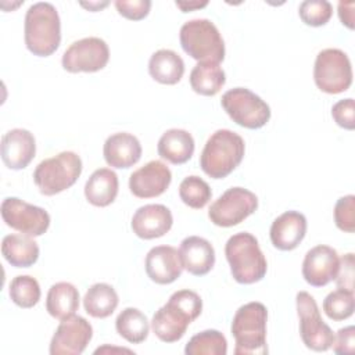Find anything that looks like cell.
I'll list each match as a JSON object with an SVG mask.
<instances>
[{
    "mask_svg": "<svg viewBox=\"0 0 355 355\" xmlns=\"http://www.w3.org/2000/svg\"><path fill=\"white\" fill-rule=\"evenodd\" d=\"M202 311V300L193 290L175 291L168 302L161 306L153 316L151 329L164 343L179 341L187 326L196 320Z\"/></svg>",
    "mask_w": 355,
    "mask_h": 355,
    "instance_id": "6da1fadb",
    "label": "cell"
},
{
    "mask_svg": "<svg viewBox=\"0 0 355 355\" xmlns=\"http://www.w3.org/2000/svg\"><path fill=\"white\" fill-rule=\"evenodd\" d=\"M26 49L37 57L51 55L61 42V21L57 8L47 1L32 4L25 14Z\"/></svg>",
    "mask_w": 355,
    "mask_h": 355,
    "instance_id": "7a4b0ae2",
    "label": "cell"
},
{
    "mask_svg": "<svg viewBox=\"0 0 355 355\" xmlns=\"http://www.w3.org/2000/svg\"><path fill=\"white\" fill-rule=\"evenodd\" d=\"M245 144L243 137L229 129L215 130L200 155V166L212 179H223L243 161Z\"/></svg>",
    "mask_w": 355,
    "mask_h": 355,
    "instance_id": "3957f363",
    "label": "cell"
},
{
    "mask_svg": "<svg viewBox=\"0 0 355 355\" xmlns=\"http://www.w3.org/2000/svg\"><path fill=\"white\" fill-rule=\"evenodd\" d=\"M225 255L237 283L252 284L265 277L268 262L258 240L251 233L240 232L230 236L225 245Z\"/></svg>",
    "mask_w": 355,
    "mask_h": 355,
    "instance_id": "277c9868",
    "label": "cell"
},
{
    "mask_svg": "<svg viewBox=\"0 0 355 355\" xmlns=\"http://www.w3.org/2000/svg\"><path fill=\"white\" fill-rule=\"evenodd\" d=\"M268 311L262 302L252 301L241 305L232 320L236 355H263L266 345Z\"/></svg>",
    "mask_w": 355,
    "mask_h": 355,
    "instance_id": "5b68a950",
    "label": "cell"
},
{
    "mask_svg": "<svg viewBox=\"0 0 355 355\" xmlns=\"http://www.w3.org/2000/svg\"><path fill=\"white\" fill-rule=\"evenodd\" d=\"M180 46L198 62H216L225 58V42L214 22L196 18L184 22L179 32Z\"/></svg>",
    "mask_w": 355,
    "mask_h": 355,
    "instance_id": "8992f818",
    "label": "cell"
},
{
    "mask_svg": "<svg viewBox=\"0 0 355 355\" xmlns=\"http://www.w3.org/2000/svg\"><path fill=\"white\" fill-rule=\"evenodd\" d=\"M80 173V157L73 151H62L37 164L33 182L43 196H55L73 186Z\"/></svg>",
    "mask_w": 355,
    "mask_h": 355,
    "instance_id": "52a82bcc",
    "label": "cell"
},
{
    "mask_svg": "<svg viewBox=\"0 0 355 355\" xmlns=\"http://www.w3.org/2000/svg\"><path fill=\"white\" fill-rule=\"evenodd\" d=\"M222 108L233 122L245 129H259L270 119L269 105L247 87H234L223 93Z\"/></svg>",
    "mask_w": 355,
    "mask_h": 355,
    "instance_id": "ba28073f",
    "label": "cell"
},
{
    "mask_svg": "<svg viewBox=\"0 0 355 355\" xmlns=\"http://www.w3.org/2000/svg\"><path fill=\"white\" fill-rule=\"evenodd\" d=\"M313 80L319 90L338 94L352 83V67L348 55L340 49H324L318 53L313 65Z\"/></svg>",
    "mask_w": 355,
    "mask_h": 355,
    "instance_id": "9c48e42d",
    "label": "cell"
},
{
    "mask_svg": "<svg viewBox=\"0 0 355 355\" xmlns=\"http://www.w3.org/2000/svg\"><path fill=\"white\" fill-rule=\"evenodd\" d=\"M295 304L300 318V334L305 347L316 352L330 349L334 333L322 319L315 298L306 291H300L297 293Z\"/></svg>",
    "mask_w": 355,
    "mask_h": 355,
    "instance_id": "30bf717a",
    "label": "cell"
},
{
    "mask_svg": "<svg viewBox=\"0 0 355 355\" xmlns=\"http://www.w3.org/2000/svg\"><path fill=\"white\" fill-rule=\"evenodd\" d=\"M258 208V197L244 187H230L208 209L209 220L220 227L241 223Z\"/></svg>",
    "mask_w": 355,
    "mask_h": 355,
    "instance_id": "8fae6325",
    "label": "cell"
},
{
    "mask_svg": "<svg viewBox=\"0 0 355 355\" xmlns=\"http://www.w3.org/2000/svg\"><path fill=\"white\" fill-rule=\"evenodd\" d=\"M0 214L8 227L31 237L44 234L50 226V215L44 208L18 197H6L1 202Z\"/></svg>",
    "mask_w": 355,
    "mask_h": 355,
    "instance_id": "7c38bea8",
    "label": "cell"
},
{
    "mask_svg": "<svg viewBox=\"0 0 355 355\" xmlns=\"http://www.w3.org/2000/svg\"><path fill=\"white\" fill-rule=\"evenodd\" d=\"M110 60L108 44L96 36L79 39L69 44L62 54V68L71 73L97 72Z\"/></svg>",
    "mask_w": 355,
    "mask_h": 355,
    "instance_id": "4fadbf2b",
    "label": "cell"
},
{
    "mask_svg": "<svg viewBox=\"0 0 355 355\" xmlns=\"http://www.w3.org/2000/svg\"><path fill=\"white\" fill-rule=\"evenodd\" d=\"M93 337L92 324L82 316L72 315L58 324L51 341V355H80Z\"/></svg>",
    "mask_w": 355,
    "mask_h": 355,
    "instance_id": "5bb4252c",
    "label": "cell"
},
{
    "mask_svg": "<svg viewBox=\"0 0 355 355\" xmlns=\"http://www.w3.org/2000/svg\"><path fill=\"white\" fill-rule=\"evenodd\" d=\"M171 182L172 173L166 164L153 159L130 175L129 189L137 198H153L165 193Z\"/></svg>",
    "mask_w": 355,
    "mask_h": 355,
    "instance_id": "9a60e30c",
    "label": "cell"
},
{
    "mask_svg": "<svg viewBox=\"0 0 355 355\" xmlns=\"http://www.w3.org/2000/svg\"><path fill=\"white\" fill-rule=\"evenodd\" d=\"M337 251L324 244L312 247L302 262V276L305 282L313 287H323L334 280L338 270Z\"/></svg>",
    "mask_w": 355,
    "mask_h": 355,
    "instance_id": "2e32d148",
    "label": "cell"
},
{
    "mask_svg": "<svg viewBox=\"0 0 355 355\" xmlns=\"http://www.w3.org/2000/svg\"><path fill=\"white\" fill-rule=\"evenodd\" d=\"M0 154L7 168L14 171L26 168L36 154V141L33 135L22 128L8 130L1 137Z\"/></svg>",
    "mask_w": 355,
    "mask_h": 355,
    "instance_id": "e0dca14e",
    "label": "cell"
},
{
    "mask_svg": "<svg viewBox=\"0 0 355 355\" xmlns=\"http://www.w3.org/2000/svg\"><path fill=\"white\" fill-rule=\"evenodd\" d=\"M173 223L172 212L162 204H147L133 214L132 230L143 240H153L165 236Z\"/></svg>",
    "mask_w": 355,
    "mask_h": 355,
    "instance_id": "ac0fdd59",
    "label": "cell"
},
{
    "mask_svg": "<svg viewBox=\"0 0 355 355\" xmlns=\"http://www.w3.org/2000/svg\"><path fill=\"white\" fill-rule=\"evenodd\" d=\"M147 276L157 284H171L180 277L183 263L179 251L172 245L153 247L144 261Z\"/></svg>",
    "mask_w": 355,
    "mask_h": 355,
    "instance_id": "d6986e66",
    "label": "cell"
},
{
    "mask_svg": "<svg viewBox=\"0 0 355 355\" xmlns=\"http://www.w3.org/2000/svg\"><path fill=\"white\" fill-rule=\"evenodd\" d=\"M306 233V218L298 211H286L270 226V241L280 251H291L298 247Z\"/></svg>",
    "mask_w": 355,
    "mask_h": 355,
    "instance_id": "ffe728a7",
    "label": "cell"
},
{
    "mask_svg": "<svg viewBox=\"0 0 355 355\" xmlns=\"http://www.w3.org/2000/svg\"><path fill=\"white\" fill-rule=\"evenodd\" d=\"M103 155L110 166L128 169L139 162L141 157V144L132 133L118 132L107 137L103 147Z\"/></svg>",
    "mask_w": 355,
    "mask_h": 355,
    "instance_id": "44dd1931",
    "label": "cell"
},
{
    "mask_svg": "<svg viewBox=\"0 0 355 355\" xmlns=\"http://www.w3.org/2000/svg\"><path fill=\"white\" fill-rule=\"evenodd\" d=\"M179 254L183 269L194 276L207 275L215 265V250L212 244L200 236H189L183 239Z\"/></svg>",
    "mask_w": 355,
    "mask_h": 355,
    "instance_id": "7402d4cb",
    "label": "cell"
},
{
    "mask_svg": "<svg viewBox=\"0 0 355 355\" xmlns=\"http://www.w3.org/2000/svg\"><path fill=\"white\" fill-rule=\"evenodd\" d=\"M194 139L184 129H168L158 140V155L173 165L187 162L194 153Z\"/></svg>",
    "mask_w": 355,
    "mask_h": 355,
    "instance_id": "603a6c76",
    "label": "cell"
},
{
    "mask_svg": "<svg viewBox=\"0 0 355 355\" xmlns=\"http://www.w3.org/2000/svg\"><path fill=\"white\" fill-rule=\"evenodd\" d=\"M118 189L116 173L110 168H98L85 184V197L94 207H107L116 198Z\"/></svg>",
    "mask_w": 355,
    "mask_h": 355,
    "instance_id": "cb8c5ba5",
    "label": "cell"
},
{
    "mask_svg": "<svg viewBox=\"0 0 355 355\" xmlns=\"http://www.w3.org/2000/svg\"><path fill=\"white\" fill-rule=\"evenodd\" d=\"M150 76L162 85H176L184 73L183 58L173 50L159 49L148 61Z\"/></svg>",
    "mask_w": 355,
    "mask_h": 355,
    "instance_id": "d4e9b609",
    "label": "cell"
},
{
    "mask_svg": "<svg viewBox=\"0 0 355 355\" xmlns=\"http://www.w3.org/2000/svg\"><path fill=\"white\" fill-rule=\"evenodd\" d=\"M37 243L26 234H7L1 241L4 259L15 268H29L39 258Z\"/></svg>",
    "mask_w": 355,
    "mask_h": 355,
    "instance_id": "484cf974",
    "label": "cell"
},
{
    "mask_svg": "<svg viewBox=\"0 0 355 355\" xmlns=\"http://www.w3.org/2000/svg\"><path fill=\"white\" fill-rule=\"evenodd\" d=\"M79 308V291L68 282H58L49 288L46 297V311L50 316L58 320H64Z\"/></svg>",
    "mask_w": 355,
    "mask_h": 355,
    "instance_id": "4316f807",
    "label": "cell"
},
{
    "mask_svg": "<svg viewBox=\"0 0 355 355\" xmlns=\"http://www.w3.org/2000/svg\"><path fill=\"white\" fill-rule=\"evenodd\" d=\"M119 302L115 288L108 283H94L83 297L86 313L97 319H105L114 313Z\"/></svg>",
    "mask_w": 355,
    "mask_h": 355,
    "instance_id": "83f0119b",
    "label": "cell"
},
{
    "mask_svg": "<svg viewBox=\"0 0 355 355\" xmlns=\"http://www.w3.org/2000/svg\"><path fill=\"white\" fill-rule=\"evenodd\" d=\"M225 82V71L216 62H197L190 72V86L201 96H215Z\"/></svg>",
    "mask_w": 355,
    "mask_h": 355,
    "instance_id": "f1b7e54d",
    "label": "cell"
},
{
    "mask_svg": "<svg viewBox=\"0 0 355 355\" xmlns=\"http://www.w3.org/2000/svg\"><path fill=\"white\" fill-rule=\"evenodd\" d=\"M115 329L118 334L132 344L143 343L150 331L147 316L137 308L129 306L119 312L115 319Z\"/></svg>",
    "mask_w": 355,
    "mask_h": 355,
    "instance_id": "f546056e",
    "label": "cell"
},
{
    "mask_svg": "<svg viewBox=\"0 0 355 355\" xmlns=\"http://www.w3.org/2000/svg\"><path fill=\"white\" fill-rule=\"evenodd\" d=\"M186 355H226V337L214 329L204 330L193 336L184 347Z\"/></svg>",
    "mask_w": 355,
    "mask_h": 355,
    "instance_id": "4dcf8cb0",
    "label": "cell"
},
{
    "mask_svg": "<svg viewBox=\"0 0 355 355\" xmlns=\"http://www.w3.org/2000/svg\"><path fill=\"white\" fill-rule=\"evenodd\" d=\"M8 294L11 301L19 308L35 306L42 295L39 282L29 275L15 276L8 287Z\"/></svg>",
    "mask_w": 355,
    "mask_h": 355,
    "instance_id": "1f68e13d",
    "label": "cell"
},
{
    "mask_svg": "<svg viewBox=\"0 0 355 355\" xmlns=\"http://www.w3.org/2000/svg\"><path fill=\"white\" fill-rule=\"evenodd\" d=\"M180 200L193 209L204 208L212 197L209 184L200 176L191 175L184 178L179 184Z\"/></svg>",
    "mask_w": 355,
    "mask_h": 355,
    "instance_id": "d6a6232c",
    "label": "cell"
},
{
    "mask_svg": "<svg viewBox=\"0 0 355 355\" xmlns=\"http://www.w3.org/2000/svg\"><path fill=\"white\" fill-rule=\"evenodd\" d=\"M355 308L354 291L337 288L329 293L323 301V311L329 319L340 322L352 316Z\"/></svg>",
    "mask_w": 355,
    "mask_h": 355,
    "instance_id": "836d02e7",
    "label": "cell"
},
{
    "mask_svg": "<svg viewBox=\"0 0 355 355\" xmlns=\"http://www.w3.org/2000/svg\"><path fill=\"white\" fill-rule=\"evenodd\" d=\"M300 18L309 26H322L333 15V6L327 0H305L298 7Z\"/></svg>",
    "mask_w": 355,
    "mask_h": 355,
    "instance_id": "e575fe53",
    "label": "cell"
},
{
    "mask_svg": "<svg viewBox=\"0 0 355 355\" xmlns=\"http://www.w3.org/2000/svg\"><path fill=\"white\" fill-rule=\"evenodd\" d=\"M334 222L343 232H355V196L348 194L337 200L334 205Z\"/></svg>",
    "mask_w": 355,
    "mask_h": 355,
    "instance_id": "d590c367",
    "label": "cell"
},
{
    "mask_svg": "<svg viewBox=\"0 0 355 355\" xmlns=\"http://www.w3.org/2000/svg\"><path fill=\"white\" fill-rule=\"evenodd\" d=\"M331 116L334 122L347 129V130H354L355 128V103L354 98H344L337 101L331 107Z\"/></svg>",
    "mask_w": 355,
    "mask_h": 355,
    "instance_id": "8d00e7d4",
    "label": "cell"
},
{
    "mask_svg": "<svg viewBox=\"0 0 355 355\" xmlns=\"http://www.w3.org/2000/svg\"><path fill=\"white\" fill-rule=\"evenodd\" d=\"M115 7L122 17L132 21H139L148 15L151 8V1L150 0H116Z\"/></svg>",
    "mask_w": 355,
    "mask_h": 355,
    "instance_id": "74e56055",
    "label": "cell"
},
{
    "mask_svg": "<svg viewBox=\"0 0 355 355\" xmlns=\"http://www.w3.org/2000/svg\"><path fill=\"white\" fill-rule=\"evenodd\" d=\"M354 254L348 252L341 257L338 262V270L334 277L338 288L354 291Z\"/></svg>",
    "mask_w": 355,
    "mask_h": 355,
    "instance_id": "f35d334b",
    "label": "cell"
},
{
    "mask_svg": "<svg viewBox=\"0 0 355 355\" xmlns=\"http://www.w3.org/2000/svg\"><path fill=\"white\" fill-rule=\"evenodd\" d=\"M333 351L336 354H354L355 351V327L347 326L337 331L333 341Z\"/></svg>",
    "mask_w": 355,
    "mask_h": 355,
    "instance_id": "ab89813d",
    "label": "cell"
},
{
    "mask_svg": "<svg viewBox=\"0 0 355 355\" xmlns=\"http://www.w3.org/2000/svg\"><path fill=\"white\" fill-rule=\"evenodd\" d=\"M354 1H340L338 3V17L343 25H345L348 29H354Z\"/></svg>",
    "mask_w": 355,
    "mask_h": 355,
    "instance_id": "60d3db41",
    "label": "cell"
},
{
    "mask_svg": "<svg viewBox=\"0 0 355 355\" xmlns=\"http://www.w3.org/2000/svg\"><path fill=\"white\" fill-rule=\"evenodd\" d=\"M176 7H179L183 12L191 11V10H197V8H202L208 4V1H176L175 3Z\"/></svg>",
    "mask_w": 355,
    "mask_h": 355,
    "instance_id": "b9f144b4",
    "label": "cell"
},
{
    "mask_svg": "<svg viewBox=\"0 0 355 355\" xmlns=\"http://www.w3.org/2000/svg\"><path fill=\"white\" fill-rule=\"evenodd\" d=\"M80 6L85 7V8H87L89 11H98V10H101L103 7L108 6V1H89V3L82 1Z\"/></svg>",
    "mask_w": 355,
    "mask_h": 355,
    "instance_id": "7bdbcfd3",
    "label": "cell"
}]
</instances>
